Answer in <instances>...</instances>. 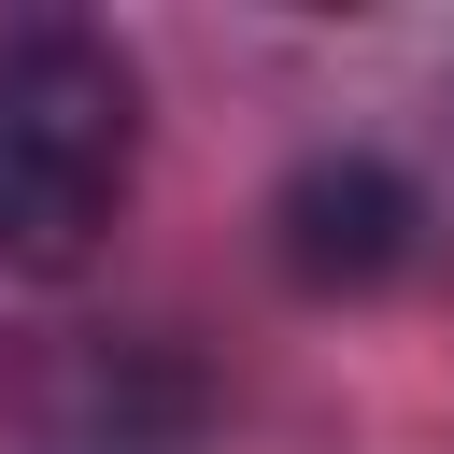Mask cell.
Here are the masks:
<instances>
[{"label": "cell", "instance_id": "6da1fadb", "mask_svg": "<svg viewBox=\"0 0 454 454\" xmlns=\"http://www.w3.org/2000/svg\"><path fill=\"white\" fill-rule=\"evenodd\" d=\"M142 170V71L85 14L0 28V270H71Z\"/></svg>", "mask_w": 454, "mask_h": 454}, {"label": "cell", "instance_id": "7a4b0ae2", "mask_svg": "<svg viewBox=\"0 0 454 454\" xmlns=\"http://www.w3.org/2000/svg\"><path fill=\"white\" fill-rule=\"evenodd\" d=\"M411 241H426V184H411L397 156H369V142L298 156L284 199H270V255H284V284H312V298H369V284H397Z\"/></svg>", "mask_w": 454, "mask_h": 454}]
</instances>
